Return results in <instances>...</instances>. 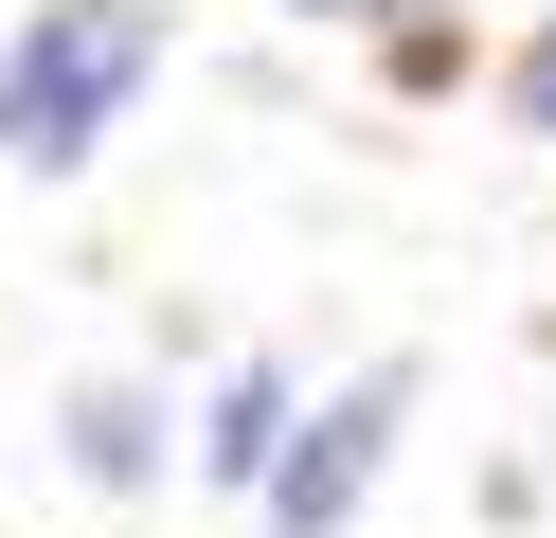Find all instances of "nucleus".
Returning <instances> with one entry per match:
<instances>
[{"instance_id":"nucleus-1","label":"nucleus","mask_w":556,"mask_h":538,"mask_svg":"<svg viewBox=\"0 0 556 538\" xmlns=\"http://www.w3.org/2000/svg\"><path fill=\"white\" fill-rule=\"evenodd\" d=\"M162 72V18L144 0H37V36H18V54H0V143H18V162H90V143H109V108L144 90Z\"/></svg>"},{"instance_id":"nucleus-2","label":"nucleus","mask_w":556,"mask_h":538,"mask_svg":"<svg viewBox=\"0 0 556 538\" xmlns=\"http://www.w3.org/2000/svg\"><path fill=\"white\" fill-rule=\"evenodd\" d=\"M395 395H413V377H359L324 430H288V466H269V521H288V538H341V521H359V485H377V430H395Z\"/></svg>"},{"instance_id":"nucleus-3","label":"nucleus","mask_w":556,"mask_h":538,"mask_svg":"<svg viewBox=\"0 0 556 538\" xmlns=\"http://www.w3.org/2000/svg\"><path fill=\"white\" fill-rule=\"evenodd\" d=\"M198 466H216V485H269V466H288V377H233L216 430H198Z\"/></svg>"},{"instance_id":"nucleus-4","label":"nucleus","mask_w":556,"mask_h":538,"mask_svg":"<svg viewBox=\"0 0 556 538\" xmlns=\"http://www.w3.org/2000/svg\"><path fill=\"white\" fill-rule=\"evenodd\" d=\"M73 466H90V485H144V466H162V413H144V395H90V413H73Z\"/></svg>"},{"instance_id":"nucleus-5","label":"nucleus","mask_w":556,"mask_h":538,"mask_svg":"<svg viewBox=\"0 0 556 538\" xmlns=\"http://www.w3.org/2000/svg\"><path fill=\"white\" fill-rule=\"evenodd\" d=\"M503 108H520V126H539V143H556V18H539V36H520V72H503Z\"/></svg>"}]
</instances>
